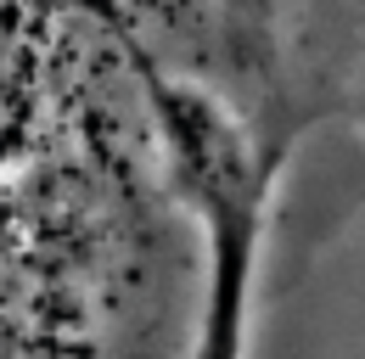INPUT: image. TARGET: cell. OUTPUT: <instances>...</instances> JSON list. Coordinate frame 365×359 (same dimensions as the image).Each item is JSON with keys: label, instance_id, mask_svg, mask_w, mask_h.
Here are the masks:
<instances>
[{"label": "cell", "instance_id": "obj_1", "mask_svg": "<svg viewBox=\"0 0 365 359\" xmlns=\"http://www.w3.org/2000/svg\"><path fill=\"white\" fill-rule=\"evenodd\" d=\"M360 202L365 0H0V359H253Z\"/></svg>", "mask_w": 365, "mask_h": 359}]
</instances>
